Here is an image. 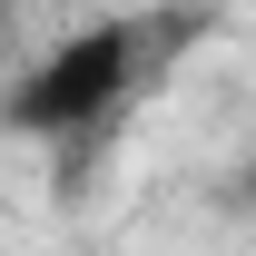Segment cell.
I'll return each instance as SVG.
<instances>
[{"instance_id":"cell-1","label":"cell","mask_w":256,"mask_h":256,"mask_svg":"<svg viewBox=\"0 0 256 256\" xmlns=\"http://www.w3.org/2000/svg\"><path fill=\"white\" fill-rule=\"evenodd\" d=\"M148 79V20H79L20 69V89H10V138H40V148H89L98 128L118 118L128 98Z\"/></svg>"},{"instance_id":"cell-2","label":"cell","mask_w":256,"mask_h":256,"mask_svg":"<svg viewBox=\"0 0 256 256\" xmlns=\"http://www.w3.org/2000/svg\"><path fill=\"white\" fill-rule=\"evenodd\" d=\"M226 207H246V217H256V158H236V178H226Z\"/></svg>"}]
</instances>
